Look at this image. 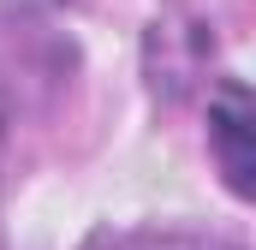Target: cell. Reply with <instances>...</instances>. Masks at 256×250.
I'll use <instances>...</instances> for the list:
<instances>
[{
	"label": "cell",
	"mask_w": 256,
	"mask_h": 250,
	"mask_svg": "<svg viewBox=\"0 0 256 250\" xmlns=\"http://www.w3.org/2000/svg\"><path fill=\"white\" fill-rule=\"evenodd\" d=\"M208 137H214V155L226 167V185L238 196L256 190V155H250V96L244 84H226L220 102L208 108Z\"/></svg>",
	"instance_id": "obj_1"
},
{
	"label": "cell",
	"mask_w": 256,
	"mask_h": 250,
	"mask_svg": "<svg viewBox=\"0 0 256 250\" xmlns=\"http://www.w3.org/2000/svg\"><path fill=\"white\" fill-rule=\"evenodd\" d=\"M149 250H220V244H179V238H161V244H149Z\"/></svg>",
	"instance_id": "obj_2"
}]
</instances>
